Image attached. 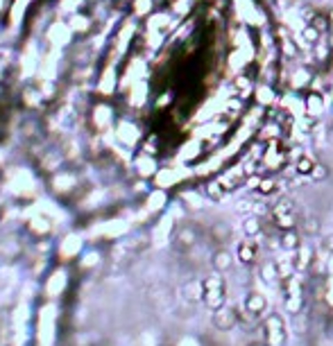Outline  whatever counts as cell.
<instances>
[{"label": "cell", "instance_id": "1", "mask_svg": "<svg viewBox=\"0 0 333 346\" xmlns=\"http://www.w3.org/2000/svg\"><path fill=\"white\" fill-rule=\"evenodd\" d=\"M313 25H315V30H320V32H324V30H327V18H324V16H315Z\"/></svg>", "mask_w": 333, "mask_h": 346}, {"label": "cell", "instance_id": "2", "mask_svg": "<svg viewBox=\"0 0 333 346\" xmlns=\"http://www.w3.org/2000/svg\"><path fill=\"white\" fill-rule=\"evenodd\" d=\"M313 170V163L308 161V158H301L299 161V172H311Z\"/></svg>", "mask_w": 333, "mask_h": 346}]
</instances>
